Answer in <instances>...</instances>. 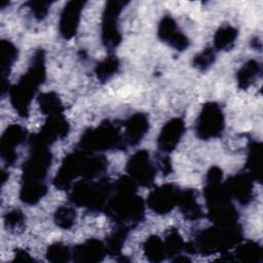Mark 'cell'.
Listing matches in <instances>:
<instances>
[{"instance_id":"9c48e42d","label":"cell","mask_w":263,"mask_h":263,"mask_svg":"<svg viewBox=\"0 0 263 263\" xmlns=\"http://www.w3.org/2000/svg\"><path fill=\"white\" fill-rule=\"evenodd\" d=\"M126 1H108L103 12L102 42L108 49L116 48L121 42V34L118 28V18Z\"/></svg>"},{"instance_id":"d6986e66","label":"cell","mask_w":263,"mask_h":263,"mask_svg":"<svg viewBox=\"0 0 263 263\" xmlns=\"http://www.w3.org/2000/svg\"><path fill=\"white\" fill-rule=\"evenodd\" d=\"M107 255L105 243L96 238L76 246L72 251V257L75 262H100Z\"/></svg>"},{"instance_id":"b9f144b4","label":"cell","mask_w":263,"mask_h":263,"mask_svg":"<svg viewBox=\"0 0 263 263\" xmlns=\"http://www.w3.org/2000/svg\"><path fill=\"white\" fill-rule=\"evenodd\" d=\"M1 175H2V177H1V181H2V185L7 181V179H8V174L6 173V172H4V171H2V173H1Z\"/></svg>"},{"instance_id":"f35d334b","label":"cell","mask_w":263,"mask_h":263,"mask_svg":"<svg viewBox=\"0 0 263 263\" xmlns=\"http://www.w3.org/2000/svg\"><path fill=\"white\" fill-rule=\"evenodd\" d=\"M158 166H159V170L162 172L163 176H166V175H170L173 171V167H172V164H171V159L168 156H166L165 154L162 153L161 157H159V160H158Z\"/></svg>"},{"instance_id":"7c38bea8","label":"cell","mask_w":263,"mask_h":263,"mask_svg":"<svg viewBox=\"0 0 263 263\" xmlns=\"http://www.w3.org/2000/svg\"><path fill=\"white\" fill-rule=\"evenodd\" d=\"M180 191L175 184L161 185L149 193L148 206L158 215H166L178 204Z\"/></svg>"},{"instance_id":"836d02e7","label":"cell","mask_w":263,"mask_h":263,"mask_svg":"<svg viewBox=\"0 0 263 263\" xmlns=\"http://www.w3.org/2000/svg\"><path fill=\"white\" fill-rule=\"evenodd\" d=\"M54 223L62 229H70L76 222V212L70 205H61L54 212Z\"/></svg>"},{"instance_id":"e0dca14e","label":"cell","mask_w":263,"mask_h":263,"mask_svg":"<svg viewBox=\"0 0 263 263\" xmlns=\"http://www.w3.org/2000/svg\"><path fill=\"white\" fill-rule=\"evenodd\" d=\"M157 35L160 40L179 51L185 50L189 45L187 36L179 30L176 21L168 15L163 16L159 22Z\"/></svg>"},{"instance_id":"3957f363","label":"cell","mask_w":263,"mask_h":263,"mask_svg":"<svg viewBox=\"0 0 263 263\" xmlns=\"http://www.w3.org/2000/svg\"><path fill=\"white\" fill-rule=\"evenodd\" d=\"M45 76V54L41 48L35 51L27 72L8 90L10 104L21 117H28L32 99L44 82Z\"/></svg>"},{"instance_id":"8992f818","label":"cell","mask_w":263,"mask_h":263,"mask_svg":"<svg viewBox=\"0 0 263 263\" xmlns=\"http://www.w3.org/2000/svg\"><path fill=\"white\" fill-rule=\"evenodd\" d=\"M126 144L119 128L110 121H104L95 128L85 130L78 143L79 150L92 154L97 151L125 149Z\"/></svg>"},{"instance_id":"2e32d148","label":"cell","mask_w":263,"mask_h":263,"mask_svg":"<svg viewBox=\"0 0 263 263\" xmlns=\"http://www.w3.org/2000/svg\"><path fill=\"white\" fill-rule=\"evenodd\" d=\"M84 4V1L73 0L64 7L59 22V31L64 39H71L76 35Z\"/></svg>"},{"instance_id":"83f0119b","label":"cell","mask_w":263,"mask_h":263,"mask_svg":"<svg viewBox=\"0 0 263 263\" xmlns=\"http://www.w3.org/2000/svg\"><path fill=\"white\" fill-rule=\"evenodd\" d=\"M129 231L128 227L117 225L113 232L108 236L105 247L106 252L109 256H120L121 250L126 239L127 233Z\"/></svg>"},{"instance_id":"ffe728a7","label":"cell","mask_w":263,"mask_h":263,"mask_svg":"<svg viewBox=\"0 0 263 263\" xmlns=\"http://www.w3.org/2000/svg\"><path fill=\"white\" fill-rule=\"evenodd\" d=\"M124 142L129 146L138 145L149 129V119L144 113H135L124 122Z\"/></svg>"},{"instance_id":"44dd1931","label":"cell","mask_w":263,"mask_h":263,"mask_svg":"<svg viewBox=\"0 0 263 263\" xmlns=\"http://www.w3.org/2000/svg\"><path fill=\"white\" fill-rule=\"evenodd\" d=\"M1 54V92L4 96L9 90L8 76L14 62L17 59V48L8 40H1L0 42Z\"/></svg>"},{"instance_id":"277c9868","label":"cell","mask_w":263,"mask_h":263,"mask_svg":"<svg viewBox=\"0 0 263 263\" xmlns=\"http://www.w3.org/2000/svg\"><path fill=\"white\" fill-rule=\"evenodd\" d=\"M242 238V231L239 224L227 227L213 226L200 231L195 239L185 243V251L190 254L199 253L209 256L215 253H225L238 245Z\"/></svg>"},{"instance_id":"9a60e30c","label":"cell","mask_w":263,"mask_h":263,"mask_svg":"<svg viewBox=\"0 0 263 263\" xmlns=\"http://www.w3.org/2000/svg\"><path fill=\"white\" fill-rule=\"evenodd\" d=\"M185 132V122L180 117L168 120L161 128L157 138V147L163 154H168L176 149Z\"/></svg>"},{"instance_id":"4316f807","label":"cell","mask_w":263,"mask_h":263,"mask_svg":"<svg viewBox=\"0 0 263 263\" xmlns=\"http://www.w3.org/2000/svg\"><path fill=\"white\" fill-rule=\"evenodd\" d=\"M37 102L41 112L46 116L62 114L64 112V106L62 104V101L59 96L53 91L40 93L37 98Z\"/></svg>"},{"instance_id":"5bb4252c","label":"cell","mask_w":263,"mask_h":263,"mask_svg":"<svg viewBox=\"0 0 263 263\" xmlns=\"http://www.w3.org/2000/svg\"><path fill=\"white\" fill-rule=\"evenodd\" d=\"M26 136L27 130L18 124H11L5 129L0 141V154L6 164L11 165L15 162L17 159L15 149L25 141Z\"/></svg>"},{"instance_id":"d4e9b609","label":"cell","mask_w":263,"mask_h":263,"mask_svg":"<svg viewBox=\"0 0 263 263\" xmlns=\"http://www.w3.org/2000/svg\"><path fill=\"white\" fill-rule=\"evenodd\" d=\"M260 72L261 66L257 61L250 60L245 63L236 74L238 87L240 89H248L260 75Z\"/></svg>"},{"instance_id":"ac0fdd59","label":"cell","mask_w":263,"mask_h":263,"mask_svg":"<svg viewBox=\"0 0 263 263\" xmlns=\"http://www.w3.org/2000/svg\"><path fill=\"white\" fill-rule=\"evenodd\" d=\"M224 184L231 198L236 199L242 205L251 202L253 198V179L247 172L230 177Z\"/></svg>"},{"instance_id":"4dcf8cb0","label":"cell","mask_w":263,"mask_h":263,"mask_svg":"<svg viewBox=\"0 0 263 263\" xmlns=\"http://www.w3.org/2000/svg\"><path fill=\"white\" fill-rule=\"evenodd\" d=\"M234 256L237 260L242 262L258 263L262 259V248L255 241H247L238 245Z\"/></svg>"},{"instance_id":"f1b7e54d","label":"cell","mask_w":263,"mask_h":263,"mask_svg":"<svg viewBox=\"0 0 263 263\" xmlns=\"http://www.w3.org/2000/svg\"><path fill=\"white\" fill-rule=\"evenodd\" d=\"M237 38V30L232 26L219 28L214 35V47L217 50H229Z\"/></svg>"},{"instance_id":"8d00e7d4","label":"cell","mask_w":263,"mask_h":263,"mask_svg":"<svg viewBox=\"0 0 263 263\" xmlns=\"http://www.w3.org/2000/svg\"><path fill=\"white\" fill-rule=\"evenodd\" d=\"M4 225L10 231L22 230L25 226V215L17 209L11 210L4 216Z\"/></svg>"},{"instance_id":"ab89813d","label":"cell","mask_w":263,"mask_h":263,"mask_svg":"<svg viewBox=\"0 0 263 263\" xmlns=\"http://www.w3.org/2000/svg\"><path fill=\"white\" fill-rule=\"evenodd\" d=\"M14 260L15 261H34V259L30 256V254L22 249H17L14 252Z\"/></svg>"},{"instance_id":"603a6c76","label":"cell","mask_w":263,"mask_h":263,"mask_svg":"<svg viewBox=\"0 0 263 263\" xmlns=\"http://www.w3.org/2000/svg\"><path fill=\"white\" fill-rule=\"evenodd\" d=\"M262 158H263V147L260 142L252 141L248 149L247 158V173L257 182L262 181Z\"/></svg>"},{"instance_id":"e575fe53","label":"cell","mask_w":263,"mask_h":263,"mask_svg":"<svg viewBox=\"0 0 263 263\" xmlns=\"http://www.w3.org/2000/svg\"><path fill=\"white\" fill-rule=\"evenodd\" d=\"M71 252L67 246L62 242L50 245L46 251V258L52 263H65L70 260Z\"/></svg>"},{"instance_id":"5b68a950","label":"cell","mask_w":263,"mask_h":263,"mask_svg":"<svg viewBox=\"0 0 263 263\" xmlns=\"http://www.w3.org/2000/svg\"><path fill=\"white\" fill-rule=\"evenodd\" d=\"M112 189L113 185L108 179L100 181L83 179L72 186L69 199L73 204L92 212L104 211Z\"/></svg>"},{"instance_id":"484cf974","label":"cell","mask_w":263,"mask_h":263,"mask_svg":"<svg viewBox=\"0 0 263 263\" xmlns=\"http://www.w3.org/2000/svg\"><path fill=\"white\" fill-rule=\"evenodd\" d=\"M108 166V160L102 156V155H89L87 154L84 164L81 177L84 180H92L96 177H99V175L103 174Z\"/></svg>"},{"instance_id":"52a82bcc","label":"cell","mask_w":263,"mask_h":263,"mask_svg":"<svg viewBox=\"0 0 263 263\" xmlns=\"http://www.w3.org/2000/svg\"><path fill=\"white\" fill-rule=\"evenodd\" d=\"M29 145L30 155L23 163L22 182H44L52 160L49 146L31 139Z\"/></svg>"},{"instance_id":"1f68e13d","label":"cell","mask_w":263,"mask_h":263,"mask_svg":"<svg viewBox=\"0 0 263 263\" xmlns=\"http://www.w3.org/2000/svg\"><path fill=\"white\" fill-rule=\"evenodd\" d=\"M144 254L151 262H161L166 257L163 240L157 235L149 236L144 242Z\"/></svg>"},{"instance_id":"7a4b0ae2","label":"cell","mask_w":263,"mask_h":263,"mask_svg":"<svg viewBox=\"0 0 263 263\" xmlns=\"http://www.w3.org/2000/svg\"><path fill=\"white\" fill-rule=\"evenodd\" d=\"M222 180L223 172L221 168L212 166L206 173L203 190L209 219L214 225L225 227L237 224L238 214Z\"/></svg>"},{"instance_id":"f546056e","label":"cell","mask_w":263,"mask_h":263,"mask_svg":"<svg viewBox=\"0 0 263 263\" xmlns=\"http://www.w3.org/2000/svg\"><path fill=\"white\" fill-rule=\"evenodd\" d=\"M119 60L116 55L110 54L99 62L95 68V74L102 83L107 82L119 69Z\"/></svg>"},{"instance_id":"d6a6232c","label":"cell","mask_w":263,"mask_h":263,"mask_svg":"<svg viewBox=\"0 0 263 263\" xmlns=\"http://www.w3.org/2000/svg\"><path fill=\"white\" fill-rule=\"evenodd\" d=\"M163 243L165 249V255L172 259L178 255H181V253L185 251L186 242L183 240L182 236L175 228L168 231L164 238Z\"/></svg>"},{"instance_id":"cb8c5ba5","label":"cell","mask_w":263,"mask_h":263,"mask_svg":"<svg viewBox=\"0 0 263 263\" xmlns=\"http://www.w3.org/2000/svg\"><path fill=\"white\" fill-rule=\"evenodd\" d=\"M47 192L44 182H22L20 199L29 205L36 204Z\"/></svg>"},{"instance_id":"8fae6325","label":"cell","mask_w":263,"mask_h":263,"mask_svg":"<svg viewBox=\"0 0 263 263\" xmlns=\"http://www.w3.org/2000/svg\"><path fill=\"white\" fill-rule=\"evenodd\" d=\"M126 172L137 185L143 187H150L156 175L155 166L152 164L146 150H140L130 156L126 163Z\"/></svg>"},{"instance_id":"7402d4cb","label":"cell","mask_w":263,"mask_h":263,"mask_svg":"<svg viewBox=\"0 0 263 263\" xmlns=\"http://www.w3.org/2000/svg\"><path fill=\"white\" fill-rule=\"evenodd\" d=\"M180 211L186 220L195 221L203 217V212L196 200V193L193 189L181 190L178 204Z\"/></svg>"},{"instance_id":"6da1fadb","label":"cell","mask_w":263,"mask_h":263,"mask_svg":"<svg viewBox=\"0 0 263 263\" xmlns=\"http://www.w3.org/2000/svg\"><path fill=\"white\" fill-rule=\"evenodd\" d=\"M137 184L128 176H123L113 184L114 194L109 197L104 209L106 215L117 225L129 229L141 223L145 216V204L137 194Z\"/></svg>"},{"instance_id":"74e56055","label":"cell","mask_w":263,"mask_h":263,"mask_svg":"<svg viewBox=\"0 0 263 263\" xmlns=\"http://www.w3.org/2000/svg\"><path fill=\"white\" fill-rule=\"evenodd\" d=\"M50 3L51 2H49V1H30L27 3V5L31 9L34 16L38 21H41L46 16L49 6H50Z\"/></svg>"},{"instance_id":"ba28073f","label":"cell","mask_w":263,"mask_h":263,"mask_svg":"<svg viewBox=\"0 0 263 263\" xmlns=\"http://www.w3.org/2000/svg\"><path fill=\"white\" fill-rule=\"evenodd\" d=\"M224 129V115L221 107L214 102L205 103L197 117L195 132L201 140L218 138Z\"/></svg>"},{"instance_id":"4fadbf2b","label":"cell","mask_w":263,"mask_h":263,"mask_svg":"<svg viewBox=\"0 0 263 263\" xmlns=\"http://www.w3.org/2000/svg\"><path fill=\"white\" fill-rule=\"evenodd\" d=\"M69 123L64 114L47 116L39 133L31 136L35 140L50 146L58 139H64L69 133Z\"/></svg>"},{"instance_id":"60d3db41","label":"cell","mask_w":263,"mask_h":263,"mask_svg":"<svg viewBox=\"0 0 263 263\" xmlns=\"http://www.w3.org/2000/svg\"><path fill=\"white\" fill-rule=\"evenodd\" d=\"M252 46L256 49H261V41L258 38H254L252 40Z\"/></svg>"},{"instance_id":"30bf717a","label":"cell","mask_w":263,"mask_h":263,"mask_svg":"<svg viewBox=\"0 0 263 263\" xmlns=\"http://www.w3.org/2000/svg\"><path fill=\"white\" fill-rule=\"evenodd\" d=\"M87 153L76 149L63 159L61 166L53 179V185L59 190H67L72 186L73 181L81 176L83 164Z\"/></svg>"},{"instance_id":"d590c367","label":"cell","mask_w":263,"mask_h":263,"mask_svg":"<svg viewBox=\"0 0 263 263\" xmlns=\"http://www.w3.org/2000/svg\"><path fill=\"white\" fill-rule=\"evenodd\" d=\"M216 60V52L214 48L206 47L193 58V66L200 71L209 69Z\"/></svg>"}]
</instances>
